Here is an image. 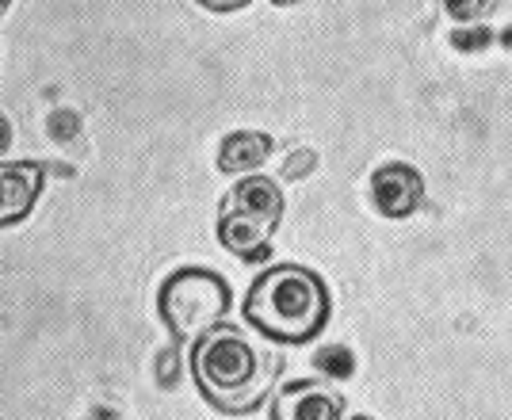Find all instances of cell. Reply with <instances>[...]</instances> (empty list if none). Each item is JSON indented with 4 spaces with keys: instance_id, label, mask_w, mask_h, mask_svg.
I'll return each instance as SVG.
<instances>
[{
    "instance_id": "7",
    "label": "cell",
    "mask_w": 512,
    "mask_h": 420,
    "mask_svg": "<svg viewBox=\"0 0 512 420\" xmlns=\"http://www.w3.org/2000/svg\"><path fill=\"white\" fill-rule=\"evenodd\" d=\"M46 188V168L39 161L0 165V230L23 222Z\"/></svg>"
},
{
    "instance_id": "11",
    "label": "cell",
    "mask_w": 512,
    "mask_h": 420,
    "mask_svg": "<svg viewBox=\"0 0 512 420\" xmlns=\"http://www.w3.org/2000/svg\"><path fill=\"white\" fill-rule=\"evenodd\" d=\"M318 168V157L310 153V149H295L287 161H283V180H302L306 172H314Z\"/></svg>"
},
{
    "instance_id": "6",
    "label": "cell",
    "mask_w": 512,
    "mask_h": 420,
    "mask_svg": "<svg viewBox=\"0 0 512 420\" xmlns=\"http://www.w3.org/2000/svg\"><path fill=\"white\" fill-rule=\"evenodd\" d=\"M341 413V394L318 378H295L272 401V420H341Z\"/></svg>"
},
{
    "instance_id": "8",
    "label": "cell",
    "mask_w": 512,
    "mask_h": 420,
    "mask_svg": "<svg viewBox=\"0 0 512 420\" xmlns=\"http://www.w3.org/2000/svg\"><path fill=\"white\" fill-rule=\"evenodd\" d=\"M272 157V138L256 130H237L218 149V168L222 172H253Z\"/></svg>"
},
{
    "instance_id": "13",
    "label": "cell",
    "mask_w": 512,
    "mask_h": 420,
    "mask_svg": "<svg viewBox=\"0 0 512 420\" xmlns=\"http://www.w3.org/2000/svg\"><path fill=\"white\" fill-rule=\"evenodd\" d=\"M199 8H207V12H237V8H245V4H253V0H195Z\"/></svg>"
},
{
    "instance_id": "5",
    "label": "cell",
    "mask_w": 512,
    "mask_h": 420,
    "mask_svg": "<svg viewBox=\"0 0 512 420\" xmlns=\"http://www.w3.org/2000/svg\"><path fill=\"white\" fill-rule=\"evenodd\" d=\"M371 199H375V210L383 218H409L413 210H421L425 203V180L413 165H383L375 168L371 176Z\"/></svg>"
},
{
    "instance_id": "1",
    "label": "cell",
    "mask_w": 512,
    "mask_h": 420,
    "mask_svg": "<svg viewBox=\"0 0 512 420\" xmlns=\"http://www.w3.org/2000/svg\"><path fill=\"white\" fill-rule=\"evenodd\" d=\"M188 367L211 409L226 417H245L268 398L279 375V356L234 325H214L211 333L195 340Z\"/></svg>"
},
{
    "instance_id": "15",
    "label": "cell",
    "mask_w": 512,
    "mask_h": 420,
    "mask_svg": "<svg viewBox=\"0 0 512 420\" xmlns=\"http://www.w3.org/2000/svg\"><path fill=\"white\" fill-rule=\"evenodd\" d=\"M8 8H12V0H0V16H4V12H8Z\"/></svg>"
},
{
    "instance_id": "12",
    "label": "cell",
    "mask_w": 512,
    "mask_h": 420,
    "mask_svg": "<svg viewBox=\"0 0 512 420\" xmlns=\"http://www.w3.org/2000/svg\"><path fill=\"white\" fill-rule=\"evenodd\" d=\"M451 46L455 50H486L490 46V31H482V27H455L451 31Z\"/></svg>"
},
{
    "instance_id": "17",
    "label": "cell",
    "mask_w": 512,
    "mask_h": 420,
    "mask_svg": "<svg viewBox=\"0 0 512 420\" xmlns=\"http://www.w3.org/2000/svg\"><path fill=\"white\" fill-rule=\"evenodd\" d=\"M348 420H371V417H348Z\"/></svg>"
},
{
    "instance_id": "16",
    "label": "cell",
    "mask_w": 512,
    "mask_h": 420,
    "mask_svg": "<svg viewBox=\"0 0 512 420\" xmlns=\"http://www.w3.org/2000/svg\"><path fill=\"white\" fill-rule=\"evenodd\" d=\"M272 4H299V0H272Z\"/></svg>"
},
{
    "instance_id": "2",
    "label": "cell",
    "mask_w": 512,
    "mask_h": 420,
    "mask_svg": "<svg viewBox=\"0 0 512 420\" xmlns=\"http://www.w3.org/2000/svg\"><path fill=\"white\" fill-rule=\"evenodd\" d=\"M329 287L302 264H276L256 275L245 294V321L279 344H306L329 321Z\"/></svg>"
},
{
    "instance_id": "9",
    "label": "cell",
    "mask_w": 512,
    "mask_h": 420,
    "mask_svg": "<svg viewBox=\"0 0 512 420\" xmlns=\"http://www.w3.org/2000/svg\"><path fill=\"white\" fill-rule=\"evenodd\" d=\"M314 363H318L321 375H329V378H348L352 371H356V359H352V352H348L344 344L321 348L318 356H314Z\"/></svg>"
},
{
    "instance_id": "14",
    "label": "cell",
    "mask_w": 512,
    "mask_h": 420,
    "mask_svg": "<svg viewBox=\"0 0 512 420\" xmlns=\"http://www.w3.org/2000/svg\"><path fill=\"white\" fill-rule=\"evenodd\" d=\"M8 146H12V123L0 115V153H4Z\"/></svg>"
},
{
    "instance_id": "4",
    "label": "cell",
    "mask_w": 512,
    "mask_h": 420,
    "mask_svg": "<svg viewBox=\"0 0 512 420\" xmlns=\"http://www.w3.org/2000/svg\"><path fill=\"white\" fill-rule=\"evenodd\" d=\"M157 310L176 340H199L230 314V283L211 268H176L161 283Z\"/></svg>"
},
{
    "instance_id": "3",
    "label": "cell",
    "mask_w": 512,
    "mask_h": 420,
    "mask_svg": "<svg viewBox=\"0 0 512 420\" xmlns=\"http://www.w3.org/2000/svg\"><path fill=\"white\" fill-rule=\"evenodd\" d=\"M283 222V188L276 180H237L218 207V241L241 260H264Z\"/></svg>"
},
{
    "instance_id": "10",
    "label": "cell",
    "mask_w": 512,
    "mask_h": 420,
    "mask_svg": "<svg viewBox=\"0 0 512 420\" xmlns=\"http://www.w3.org/2000/svg\"><path fill=\"white\" fill-rule=\"evenodd\" d=\"M444 8H448L451 20L470 23V20H482V16H490L493 8H497V0H444Z\"/></svg>"
}]
</instances>
